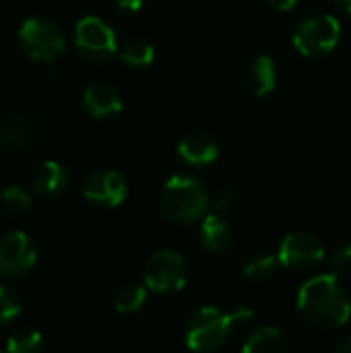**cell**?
I'll return each instance as SVG.
<instances>
[{
    "instance_id": "1",
    "label": "cell",
    "mask_w": 351,
    "mask_h": 353,
    "mask_svg": "<svg viewBox=\"0 0 351 353\" xmlns=\"http://www.w3.org/2000/svg\"><path fill=\"white\" fill-rule=\"evenodd\" d=\"M298 310L302 319L317 329L343 327L351 316V302L339 288L337 277L317 275L298 292Z\"/></svg>"
},
{
    "instance_id": "2",
    "label": "cell",
    "mask_w": 351,
    "mask_h": 353,
    "mask_svg": "<svg viewBox=\"0 0 351 353\" xmlns=\"http://www.w3.org/2000/svg\"><path fill=\"white\" fill-rule=\"evenodd\" d=\"M254 312L248 306H238L232 312H223L213 306L197 310L186 327V343L194 352H215L230 339L232 331L248 325Z\"/></svg>"
},
{
    "instance_id": "3",
    "label": "cell",
    "mask_w": 351,
    "mask_h": 353,
    "mask_svg": "<svg viewBox=\"0 0 351 353\" xmlns=\"http://www.w3.org/2000/svg\"><path fill=\"white\" fill-rule=\"evenodd\" d=\"M209 190L207 186L186 174L172 176L161 190L159 207L166 217L176 223H192L201 219L209 209Z\"/></svg>"
},
{
    "instance_id": "4",
    "label": "cell",
    "mask_w": 351,
    "mask_h": 353,
    "mask_svg": "<svg viewBox=\"0 0 351 353\" xmlns=\"http://www.w3.org/2000/svg\"><path fill=\"white\" fill-rule=\"evenodd\" d=\"M19 41L31 60L43 64H52L64 52V35L48 19H27L19 29Z\"/></svg>"
},
{
    "instance_id": "5",
    "label": "cell",
    "mask_w": 351,
    "mask_h": 353,
    "mask_svg": "<svg viewBox=\"0 0 351 353\" xmlns=\"http://www.w3.org/2000/svg\"><path fill=\"white\" fill-rule=\"evenodd\" d=\"M341 37V23L333 14H312L304 19L294 31V46L304 56L329 54Z\"/></svg>"
},
{
    "instance_id": "6",
    "label": "cell",
    "mask_w": 351,
    "mask_h": 353,
    "mask_svg": "<svg viewBox=\"0 0 351 353\" xmlns=\"http://www.w3.org/2000/svg\"><path fill=\"white\" fill-rule=\"evenodd\" d=\"M74 46L79 54L93 62V64H103L112 60V56L118 50L116 33L114 29L101 21L99 17H83L77 27H74Z\"/></svg>"
},
{
    "instance_id": "7",
    "label": "cell",
    "mask_w": 351,
    "mask_h": 353,
    "mask_svg": "<svg viewBox=\"0 0 351 353\" xmlns=\"http://www.w3.org/2000/svg\"><path fill=\"white\" fill-rule=\"evenodd\" d=\"M143 279L145 288L155 294L180 292L186 283V263L174 250H159L147 261Z\"/></svg>"
},
{
    "instance_id": "8",
    "label": "cell",
    "mask_w": 351,
    "mask_h": 353,
    "mask_svg": "<svg viewBox=\"0 0 351 353\" xmlns=\"http://www.w3.org/2000/svg\"><path fill=\"white\" fill-rule=\"evenodd\" d=\"M277 256L279 263L288 269L310 271L325 261V248L317 236L306 232H294L283 238Z\"/></svg>"
},
{
    "instance_id": "9",
    "label": "cell",
    "mask_w": 351,
    "mask_h": 353,
    "mask_svg": "<svg viewBox=\"0 0 351 353\" xmlns=\"http://www.w3.org/2000/svg\"><path fill=\"white\" fill-rule=\"evenodd\" d=\"M37 261V250L27 234L10 232L0 240V273L4 277L25 275Z\"/></svg>"
},
{
    "instance_id": "10",
    "label": "cell",
    "mask_w": 351,
    "mask_h": 353,
    "mask_svg": "<svg viewBox=\"0 0 351 353\" xmlns=\"http://www.w3.org/2000/svg\"><path fill=\"white\" fill-rule=\"evenodd\" d=\"M83 194L91 203L118 207L128 196L126 180L114 170H97L91 172L83 182Z\"/></svg>"
},
{
    "instance_id": "11",
    "label": "cell",
    "mask_w": 351,
    "mask_h": 353,
    "mask_svg": "<svg viewBox=\"0 0 351 353\" xmlns=\"http://www.w3.org/2000/svg\"><path fill=\"white\" fill-rule=\"evenodd\" d=\"M39 137L33 120L19 112H6L0 116V147L12 153H27L35 147Z\"/></svg>"
},
{
    "instance_id": "12",
    "label": "cell",
    "mask_w": 351,
    "mask_h": 353,
    "mask_svg": "<svg viewBox=\"0 0 351 353\" xmlns=\"http://www.w3.org/2000/svg\"><path fill=\"white\" fill-rule=\"evenodd\" d=\"M178 155L190 165H209L219 155L217 139L207 130H192L178 143Z\"/></svg>"
},
{
    "instance_id": "13",
    "label": "cell",
    "mask_w": 351,
    "mask_h": 353,
    "mask_svg": "<svg viewBox=\"0 0 351 353\" xmlns=\"http://www.w3.org/2000/svg\"><path fill=\"white\" fill-rule=\"evenodd\" d=\"M83 103H85V110L93 118H110L122 110V99H120L118 91L108 83L89 85L85 89Z\"/></svg>"
},
{
    "instance_id": "14",
    "label": "cell",
    "mask_w": 351,
    "mask_h": 353,
    "mask_svg": "<svg viewBox=\"0 0 351 353\" xmlns=\"http://www.w3.org/2000/svg\"><path fill=\"white\" fill-rule=\"evenodd\" d=\"M244 85L257 97L269 95L277 87V66L273 58L269 56L254 58L244 72Z\"/></svg>"
},
{
    "instance_id": "15",
    "label": "cell",
    "mask_w": 351,
    "mask_h": 353,
    "mask_svg": "<svg viewBox=\"0 0 351 353\" xmlns=\"http://www.w3.org/2000/svg\"><path fill=\"white\" fill-rule=\"evenodd\" d=\"M199 240H201V244H203V248L207 252L219 254V252H225L232 246V242H234V230L217 213L215 215H207L203 219V223H201Z\"/></svg>"
},
{
    "instance_id": "16",
    "label": "cell",
    "mask_w": 351,
    "mask_h": 353,
    "mask_svg": "<svg viewBox=\"0 0 351 353\" xmlns=\"http://www.w3.org/2000/svg\"><path fill=\"white\" fill-rule=\"evenodd\" d=\"M68 186V172L58 161H43L33 174V188L43 196H56Z\"/></svg>"
},
{
    "instance_id": "17",
    "label": "cell",
    "mask_w": 351,
    "mask_h": 353,
    "mask_svg": "<svg viewBox=\"0 0 351 353\" xmlns=\"http://www.w3.org/2000/svg\"><path fill=\"white\" fill-rule=\"evenodd\" d=\"M288 350H290V343L277 327L257 329L242 345L244 353H283Z\"/></svg>"
},
{
    "instance_id": "18",
    "label": "cell",
    "mask_w": 351,
    "mask_h": 353,
    "mask_svg": "<svg viewBox=\"0 0 351 353\" xmlns=\"http://www.w3.org/2000/svg\"><path fill=\"white\" fill-rule=\"evenodd\" d=\"M281 267L279 256L271 252H259L244 265V275L252 281H269Z\"/></svg>"
},
{
    "instance_id": "19",
    "label": "cell",
    "mask_w": 351,
    "mask_h": 353,
    "mask_svg": "<svg viewBox=\"0 0 351 353\" xmlns=\"http://www.w3.org/2000/svg\"><path fill=\"white\" fill-rule=\"evenodd\" d=\"M155 58V50L149 41L145 39H130L122 46L120 50V60L126 64V66H132V68H143V66H149Z\"/></svg>"
},
{
    "instance_id": "20",
    "label": "cell",
    "mask_w": 351,
    "mask_h": 353,
    "mask_svg": "<svg viewBox=\"0 0 351 353\" xmlns=\"http://www.w3.org/2000/svg\"><path fill=\"white\" fill-rule=\"evenodd\" d=\"M147 300V288L139 283H126L116 294V310L122 314H130L143 308Z\"/></svg>"
},
{
    "instance_id": "21",
    "label": "cell",
    "mask_w": 351,
    "mask_h": 353,
    "mask_svg": "<svg viewBox=\"0 0 351 353\" xmlns=\"http://www.w3.org/2000/svg\"><path fill=\"white\" fill-rule=\"evenodd\" d=\"M6 350L10 353H35L41 350V335L33 329H17L8 341Z\"/></svg>"
},
{
    "instance_id": "22",
    "label": "cell",
    "mask_w": 351,
    "mask_h": 353,
    "mask_svg": "<svg viewBox=\"0 0 351 353\" xmlns=\"http://www.w3.org/2000/svg\"><path fill=\"white\" fill-rule=\"evenodd\" d=\"M329 271L333 277H351V244L335 248L329 256Z\"/></svg>"
},
{
    "instance_id": "23",
    "label": "cell",
    "mask_w": 351,
    "mask_h": 353,
    "mask_svg": "<svg viewBox=\"0 0 351 353\" xmlns=\"http://www.w3.org/2000/svg\"><path fill=\"white\" fill-rule=\"evenodd\" d=\"M19 314H21V300H19V296L12 290L0 285V323L2 325L10 323Z\"/></svg>"
},
{
    "instance_id": "24",
    "label": "cell",
    "mask_w": 351,
    "mask_h": 353,
    "mask_svg": "<svg viewBox=\"0 0 351 353\" xmlns=\"http://www.w3.org/2000/svg\"><path fill=\"white\" fill-rule=\"evenodd\" d=\"M2 201L10 213H25L31 207V196L21 186H8L2 192Z\"/></svg>"
},
{
    "instance_id": "25",
    "label": "cell",
    "mask_w": 351,
    "mask_h": 353,
    "mask_svg": "<svg viewBox=\"0 0 351 353\" xmlns=\"http://www.w3.org/2000/svg\"><path fill=\"white\" fill-rule=\"evenodd\" d=\"M236 203H238L236 192L230 188H221L213 194V199H209V207H213L215 213H228L236 207Z\"/></svg>"
},
{
    "instance_id": "26",
    "label": "cell",
    "mask_w": 351,
    "mask_h": 353,
    "mask_svg": "<svg viewBox=\"0 0 351 353\" xmlns=\"http://www.w3.org/2000/svg\"><path fill=\"white\" fill-rule=\"evenodd\" d=\"M267 2H269V6H273L275 10H281V12L292 10L298 4V0H267Z\"/></svg>"
},
{
    "instance_id": "27",
    "label": "cell",
    "mask_w": 351,
    "mask_h": 353,
    "mask_svg": "<svg viewBox=\"0 0 351 353\" xmlns=\"http://www.w3.org/2000/svg\"><path fill=\"white\" fill-rule=\"evenodd\" d=\"M116 2L126 10H139L145 4V0H116Z\"/></svg>"
},
{
    "instance_id": "28",
    "label": "cell",
    "mask_w": 351,
    "mask_h": 353,
    "mask_svg": "<svg viewBox=\"0 0 351 353\" xmlns=\"http://www.w3.org/2000/svg\"><path fill=\"white\" fill-rule=\"evenodd\" d=\"M333 4H335L337 10H341L343 14L351 17V0H333Z\"/></svg>"
},
{
    "instance_id": "29",
    "label": "cell",
    "mask_w": 351,
    "mask_h": 353,
    "mask_svg": "<svg viewBox=\"0 0 351 353\" xmlns=\"http://www.w3.org/2000/svg\"><path fill=\"white\" fill-rule=\"evenodd\" d=\"M335 352H337V353H351V337H348V339H343L341 343H337Z\"/></svg>"
}]
</instances>
